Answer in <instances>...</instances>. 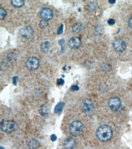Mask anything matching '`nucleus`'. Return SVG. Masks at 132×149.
Segmentation results:
<instances>
[{
	"label": "nucleus",
	"mask_w": 132,
	"mask_h": 149,
	"mask_svg": "<svg viewBox=\"0 0 132 149\" xmlns=\"http://www.w3.org/2000/svg\"><path fill=\"white\" fill-rule=\"evenodd\" d=\"M96 135L100 141L103 142L108 141L113 136V131L110 126L104 125L98 128Z\"/></svg>",
	"instance_id": "f257e3e1"
},
{
	"label": "nucleus",
	"mask_w": 132,
	"mask_h": 149,
	"mask_svg": "<svg viewBox=\"0 0 132 149\" xmlns=\"http://www.w3.org/2000/svg\"><path fill=\"white\" fill-rule=\"evenodd\" d=\"M83 125L81 121H74L70 127V133L74 136H80L83 133Z\"/></svg>",
	"instance_id": "f03ea898"
},
{
	"label": "nucleus",
	"mask_w": 132,
	"mask_h": 149,
	"mask_svg": "<svg viewBox=\"0 0 132 149\" xmlns=\"http://www.w3.org/2000/svg\"><path fill=\"white\" fill-rule=\"evenodd\" d=\"M81 108L83 113L87 116H91L94 113L93 103L89 99H85L82 101L81 104Z\"/></svg>",
	"instance_id": "7ed1b4c3"
},
{
	"label": "nucleus",
	"mask_w": 132,
	"mask_h": 149,
	"mask_svg": "<svg viewBox=\"0 0 132 149\" xmlns=\"http://www.w3.org/2000/svg\"><path fill=\"white\" fill-rule=\"evenodd\" d=\"M15 124L13 121L4 119L1 123V129L6 133H11L15 130Z\"/></svg>",
	"instance_id": "20e7f679"
},
{
	"label": "nucleus",
	"mask_w": 132,
	"mask_h": 149,
	"mask_svg": "<svg viewBox=\"0 0 132 149\" xmlns=\"http://www.w3.org/2000/svg\"><path fill=\"white\" fill-rule=\"evenodd\" d=\"M40 65L39 59L35 57H31L26 62V66L29 70H35L37 69Z\"/></svg>",
	"instance_id": "39448f33"
},
{
	"label": "nucleus",
	"mask_w": 132,
	"mask_h": 149,
	"mask_svg": "<svg viewBox=\"0 0 132 149\" xmlns=\"http://www.w3.org/2000/svg\"><path fill=\"white\" fill-rule=\"evenodd\" d=\"M20 34L24 38L30 39L33 36L34 31L29 26H24L20 29Z\"/></svg>",
	"instance_id": "423d86ee"
},
{
	"label": "nucleus",
	"mask_w": 132,
	"mask_h": 149,
	"mask_svg": "<svg viewBox=\"0 0 132 149\" xmlns=\"http://www.w3.org/2000/svg\"><path fill=\"white\" fill-rule=\"evenodd\" d=\"M108 105L110 108L113 111H118L121 106V102L119 98L113 97L109 100Z\"/></svg>",
	"instance_id": "0eeeda50"
},
{
	"label": "nucleus",
	"mask_w": 132,
	"mask_h": 149,
	"mask_svg": "<svg viewBox=\"0 0 132 149\" xmlns=\"http://www.w3.org/2000/svg\"><path fill=\"white\" fill-rule=\"evenodd\" d=\"M114 49L118 52L124 51L126 49V44L125 42L121 39H116L113 42Z\"/></svg>",
	"instance_id": "6e6552de"
},
{
	"label": "nucleus",
	"mask_w": 132,
	"mask_h": 149,
	"mask_svg": "<svg viewBox=\"0 0 132 149\" xmlns=\"http://www.w3.org/2000/svg\"><path fill=\"white\" fill-rule=\"evenodd\" d=\"M40 15L42 19L47 21L51 20L52 18V17H53V12H52V10L50 9L45 8L41 10Z\"/></svg>",
	"instance_id": "1a4fd4ad"
},
{
	"label": "nucleus",
	"mask_w": 132,
	"mask_h": 149,
	"mask_svg": "<svg viewBox=\"0 0 132 149\" xmlns=\"http://www.w3.org/2000/svg\"><path fill=\"white\" fill-rule=\"evenodd\" d=\"M68 45H69L71 49H79L82 45V42L77 37H73L69 40L68 42Z\"/></svg>",
	"instance_id": "9d476101"
},
{
	"label": "nucleus",
	"mask_w": 132,
	"mask_h": 149,
	"mask_svg": "<svg viewBox=\"0 0 132 149\" xmlns=\"http://www.w3.org/2000/svg\"><path fill=\"white\" fill-rule=\"evenodd\" d=\"M76 146V142L75 139L72 138H68L63 144V146L65 149H73Z\"/></svg>",
	"instance_id": "9b49d317"
},
{
	"label": "nucleus",
	"mask_w": 132,
	"mask_h": 149,
	"mask_svg": "<svg viewBox=\"0 0 132 149\" xmlns=\"http://www.w3.org/2000/svg\"><path fill=\"white\" fill-rule=\"evenodd\" d=\"M84 28L83 25L81 23H76L72 26V30L74 33H79L83 31Z\"/></svg>",
	"instance_id": "f8f14e48"
},
{
	"label": "nucleus",
	"mask_w": 132,
	"mask_h": 149,
	"mask_svg": "<svg viewBox=\"0 0 132 149\" xmlns=\"http://www.w3.org/2000/svg\"><path fill=\"white\" fill-rule=\"evenodd\" d=\"M39 112H40V114H41V116H46L49 114L50 108H49L48 106L44 105L40 108V109L39 110Z\"/></svg>",
	"instance_id": "ddd939ff"
},
{
	"label": "nucleus",
	"mask_w": 132,
	"mask_h": 149,
	"mask_svg": "<svg viewBox=\"0 0 132 149\" xmlns=\"http://www.w3.org/2000/svg\"><path fill=\"white\" fill-rule=\"evenodd\" d=\"M40 146L39 142L35 139H32L28 144L29 149H37Z\"/></svg>",
	"instance_id": "4468645a"
},
{
	"label": "nucleus",
	"mask_w": 132,
	"mask_h": 149,
	"mask_svg": "<svg viewBox=\"0 0 132 149\" xmlns=\"http://www.w3.org/2000/svg\"><path fill=\"white\" fill-rule=\"evenodd\" d=\"M51 48V44L49 41H45L41 45V50L43 53L48 51Z\"/></svg>",
	"instance_id": "2eb2a0df"
},
{
	"label": "nucleus",
	"mask_w": 132,
	"mask_h": 149,
	"mask_svg": "<svg viewBox=\"0 0 132 149\" xmlns=\"http://www.w3.org/2000/svg\"><path fill=\"white\" fill-rule=\"evenodd\" d=\"M65 106V103L63 102H59L57 104L56 106L54 111L55 113L57 114H60L62 113V111L63 109V108Z\"/></svg>",
	"instance_id": "dca6fc26"
},
{
	"label": "nucleus",
	"mask_w": 132,
	"mask_h": 149,
	"mask_svg": "<svg viewBox=\"0 0 132 149\" xmlns=\"http://www.w3.org/2000/svg\"><path fill=\"white\" fill-rule=\"evenodd\" d=\"M11 3L14 7L18 8L23 6L24 4V0H13V1H11Z\"/></svg>",
	"instance_id": "f3484780"
},
{
	"label": "nucleus",
	"mask_w": 132,
	"mask_h": 149,
	"mask_svg": "<svg viewBox=\"0 0 132 149\" xmlns=\"http://www.w3.org/2000/svg\"><path fill=\"white\" fill-rule=\"evenodd\" d=\"M88 9L89 11L94 12L95 11H96V10L97 9V6L95 3L91 2L90 3H89V4L88 5Z\"/></svg>",
	"instance_id": "a211bd4d"
},
{
	"label": "nucleus",
	"mask_w": 132,
	"mask_h": 149,
	"mask_svg": "<svg viewBox=\"0 0 132 149\" xmlns=\"http://www.w3.org/2000/svg\"><path fill=\"white\" fill-rule=\"evenodd\" d=\"M6 14H7V13H6V10H5L3 8H0V18H1V20L4 18V17L6 16Z\"/></svg>",
	"instance_id": "6ab92c4d"
},
{
	"label": "nucleus",
	"mask_w": 132,
	"mask_h": 149,
	"mask_svg": "<svg viewBox=\"0 0 132 149\" xmlns=\"http://www.w3.org/2000/svg\"><path fill=\"white\" fill-rule=\"evenodd\" d=\"M59 44L61 45V53H63L65 50V40L61 39L59 40Z\"/></svg>",
	"instance_id": "aec40b11"
},
{
	"label": "nucleus",
	"mask_w": 132,
	"mask_h": 149,
	"mask_svg": "<svg viewBox=\"0 0 132 149\" xmlns=\"http://www.w3.org/2000/svg\"><path fill=\"white\" fill-rule=\"evenodd\" d=\"M64 83H65V81L63 79L59 78L57 79V84L58 86H62V85L64 84Z\"/></svg>",
	"instance_id": "412c9836"
},
{
	"label": "nucleus",
	"mask_w": 132,
	"mask_h": 149,
	"mask_svg": "<svg viewBox=\"0 0 132 149\" xmlns=\"http://www.w3.org/2000/svg\"><path fill=\"white\" fill-rule=\"evenodd\" d=\"M63 25H61L59 27V28L58 29V30H57V34L58 35L62 34V33H63Z\"/></svg>",
	"instance_id": "4be33fe9"
},
{
	"label": "nucleus",
	"mask_w": 132,
	"mask_h": 149,
	"mask_svg": "<svg viewBox=\"0 0 132 149\" xmlns=\"http://www.w3.org/2000/svg\"><path fill=\"white\" fill-rule=\"evenodd\" d=\"M71 89L72 90V91H77V90H79V87L77 85H72L71 87Z\"/></svg>",
	"instance_id": "5701e85b"
},
{
	"label": "nucleus",
	"mask_w": 132,
	"mask_h": 149,
	"mask_svg": "<svg viewBox=\"0 0 132 149\" xmlns=\"http://www.w3.org/2000/svg\"><path fill=\"white\" fill-rule=\"evenodd\" d=\"M18 77H13V78H12V82H13V84H14V85H17V81H18Z\"/></svg>",
	"instance_id": "b1692460"
},
{
	"label": "nucleus",
	"mask_w": 132,
	"mask_h": 149,
	"mask_svg": "<svg viewBox=\"0 0 132 149\" xmlns=\"http://www.w3.org/2000/svg\"><path fill=\"white\" fill-rule=\"evenodd\" d=\"M108 23L110 25H113L114 23H115V21L114 19L113 18H110L108 20Z\"/></svg>",
	"instance_id": "393cba45"
},
{
	"label": "nucleus",
	"mask_w": 132,
	"mask_h": 149,
	"mask_svg": "<svg viewBox=\"0 0 132 149\" xmlns=\"http://www.w3.org/2000/svg\"><path fill=\"white\" fill-rule=\"evenodd\" d=\"M51 141H52V142L56 141L57 140V136H56V135H54V134L52 135L51 136Z\"/></svg>",
	"instance_id": "a878e982"
},
{
	"label": "nucleus",
	"mask_w": 132,
	"mask_h": 149,
	"mask_svg": "<svg viewBox=\"0 0 132 149\" xmlns=\"http://www.w3.org/2000/svg\"><path fill=\"white\" fill-rule=\"evenodd\" d=\"M129 26L132 29V17L130 19V20H129Z\"/></svg>",
	"instance_id": "bb28decb"
},
{
	"label": "nucleus",
	"mask_w": 132,
	"mask_h": 149,
	"mask_svg": "<svg viewBox=\"0 0 132 149\" xmlns=\"http://www.w3.org/2000/svg\"><path fill=\"white\" fill-rule=\"evenodd\" d=\"M108 2L110 3H114L116 2V1H110H110H108Z\"/></svg>",
	"instance_id": "cd10ccee"
},
{
	"label": "nucleus",
	"mask_w": 132,
	"mask_h": 149,
	"mask_svg": "<svg viewBox=\"0 0 132 149\" xmlns=\"http://www.w3.org/2000/svg\"><path fill=\"white\" fill-rule=\"evenodd\" d=\"M78 10H79V12H80V11H81V9H80V8H79V9H78Z\"/></svg>",
	"instance_id": "c85d7f7f"
},
{
	"label": "nucleus",
	"mask_w": 132,
	"mask_h": 149,
	"mask_svg": "<svg viewBox=\"0 0 132 149\" xmlns=\"http://www.w3.org/2000/svg\"><path fill=\"white\" fill-rule=\"evenodd\" d=\"M1 149H4V148L3 147H1Z\"/></svg>",
	"instance_id": "c756f323"
}]
</instances>
